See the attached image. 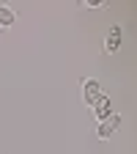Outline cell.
I'll return each instance as SVG.
<instances>
[{"instance_id": "6da1fadb", "label": "cell", "mask_w": 137, "mask_h": 154, "mask_svg": "<svg viewBox=\"0 0 137 154\" xmlns=\"http://www.w3.org/2000/svg\"><path fill=\"white\" fill-rule=\"evenodd\" d=\"M121 124H124V116L121 113H112L110 119H104V121L96 124V138H99V140H110L112 135L121 129Z\"/></svg>"}, {"instance_id": "277c9868", "label": "cell", "mask_w": 137, "mask_h": 154, "mask_svg": "<svg viewBox=\"0 0 137 154\" xmlns=\"http://www.w3.org/2000/svg\"><path fill=\"white\" fill-rule=\"evenodd\" d=\"M121 42H124V30H121V25H112L110 33H107V38H104V50H107L110 55L118 52V50H121Z\"/></svg>"}, {"instance_id": "5b68a950", "label": "cell", "mask_w": 137, "mask_h": 154, "mask_svg": "<svg viewBox=\"0 0 137 154\" xmlns=\"http://www.w3.org/2000/svg\"><path fill=\"white\" fill-rule=\"evenodd\" d=\"M16 25V11L8 6H0V28H14Z\"/></svg>"}, {"instance_id": "7a4b0ae2", "label": "cell", "mask_w": 137, "mask_h": 154, "mask_svg": "<svg viewBox=\"0 0 137 154\" xmlns=\"http://www.w3.org/2000/svg\"><path fill=\"white\" fill-rule=\"evenodd\" d=\"M99 96H102V83L96 80V77H88V80L82 83V102H85L88 107H93Z\"/></svg>"}, {"instance_id": "3957f363", "label": "cell", "mask_w": 137, "mask_h": 154, "mask_svg": "<svg viewBox=\"0 0 137 154\" xmlns=\"http://www.w3.org/2000/svg\"><path fill=\"white\" fill-rule=\"evenodd\" d=\"M91 110H93V119H96V121H104V119H110V116L115 113V107H112V99H110L107 94H102Z\"/></svg>"}, {"instance_id": "8992f818", "label": "cell", "mask_w": 137, "mask_h": 154, "mask_svg": "<svg viewBox=\"0 0 137 154\" xmlns=\"http://www.w3.org/2000/svg\"><path fill=\"white\" fill-rule=\"evenodd\" d=\"M85 6L88 8H104L107 3H104V0H85Z\"/></svg>"}]
</instances>
